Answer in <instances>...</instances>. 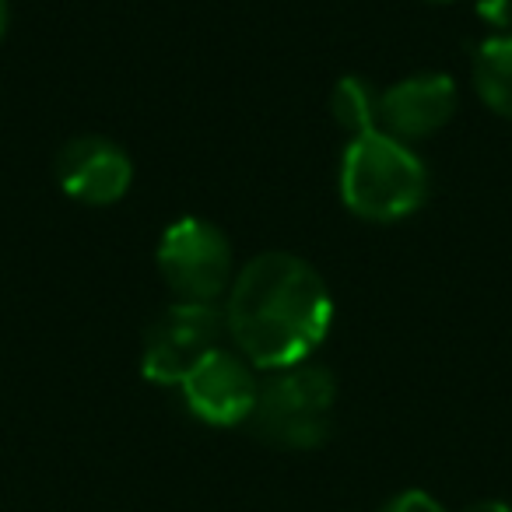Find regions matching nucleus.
Masks as SVG:
<instances>
[{
  "label": "nucleus",
  "mask_w": 512,
  "mask_h": 512,
  "mask_svg": "<svg viewBox=\"0 0 512 512\" xmlns=\"http://www.w3.org/2000/svg\"><path fill=\"white\" fill-rule=\"evenodd\" d=\"M330 323V288L302 256H256L228 292L225 327L253 369L281 372L302 365L327 341Z\"/></svg>",
  "instance_id": "1"
},
{
  "label": "nucleus",
  "mask_w": 512,
  "mask_h": 512,
  "mask_svg": "<svg viewBox=\"0 0 512 512\" xmlns=\"http://www.w3.org/2000/svg\"><path fill=\"white\" fill-rule=\"evenodd\" d=\"M428 172L404 141L386 130L351 137L341 162V197L365 221H400L425 204Z\"/></svg>",
  "instance_id": "2"
},
{
  "label": "nucleus",
  "mask_w": 512,
  "mask_h": 512,
  "mask_svg": "<svg viewBox=\"0 0 512 512\" xmlns=\"http://www.w3.org/2000/svg\"><path fill=\"white\" fill-rule=\"evenodd\" d=\"M337 383L320 365H292L260 386L253 425L281 449H316L334 425Z\"/></svg>",
  "instance_id": "3"
},
{
  "label": "nucleus",
  "mask_w": 512,
  "mask_h": 512,
  "mask_svg": "<svg viewBox=\"0 0 512 512\" xmlns=\"http://www.w3.org/2000/svg\"><path fill=\"white\" fill-rule=\"evenodd\" d=\"M158 271L179 302H214L232 278V246L204 218H179L158 242Z\"/></svg>",
  "instance_id": "4"
},
{
  "label": "nucleus",
  "mask_w": 512,
  "mask_h": 512,
  "mask_svg": "<svg viewBox=\"0 0 512 512\" xmlns=\"http://www.w3.org/2000/svg\"><path fill=\"white\" fill-rule=\"evenodd\" d=\"M225 316L214 302H176L144 334L141 369L151 383L179 386L211 351L221 348Z\"/></svg>",
  "instance_id": "5"
},
{
  "label": "nucleus",
  "mask_w": 512,
  "mask_h": 512,
  "mask_svg": "<svg viewBox=\"0 0 512 512\" xmlns=\"http://www.w3.org/2000/svg\"><path fill=\"white\" fill-rule=\"evenodd\" d=\"M179 386H183V400L193 418L214 428H232L249 421L256 411V397H260L253 365L225 348L211 351Z\"/></svg>",
  "instance_id": "6"
},
{
  "label": "nucleus",
  "mask_w": 512,
  "mask_h": 512,
  "mask_svg": "<svg viewBox=\"0 0 512 512\" xmlns=\"http://www.w3.org/2000/svg\"><path fill=\"white\" fill-rule=\"evenodd\" d=\"M60 190L88 207H109L127 197L134 165L120 144L106 137H74L57 158Z\"/></svg>",
  "instance_id": "7"
},
{
  "label": "nucleus",
  "mask_w": 512,
  "mask_h": 512,
  "mask_svg": "<svg viewBox=\"0 0 512 512\" xmlns=\"http://www.w3.org/2000/svg\"><path fill=\"white\" fill-rule=\"evenodd\" d=\"M456 85L446 74H411L379 95V123L397 141H414L453 120Z\"/></svg>",
  "instance_id": "8"
},
{
  "label": "nucleus",
  "mask_w": 512,
  "mask_h": 512,
  "mask_svg": "<svg viewBox=\"0 0 512 512\" xmlns=\"http://www.w3.org/2000/svg\"><path fill=\"white\" fill-rule=\"evenodd\" d=\"M474 88L491 113L512 120V36H495L477 50Z\"/></svg>",
  "instance_id": "9"
},
{
  "label": "nucleus",
  "mask_w": 512,
  "mask_h": 512,
  "mask_svg": "<svg viewBox=\"0 0 512 512\" xmlns=\"http://www.w3.org/2000/svg\"><path fill=\"white\" fill-rule=\"evenodd\" d=\"M330 113L351 134H369L379 123V95L372 92L369 81L362 78H341L330 92Z\"/></svg>",
  "instance_id": "10"
},
{
  "label": "nucleus",
  "mask_w": 512,
  "mask_h": 512,
  "mask_svg": "<svg viewBox=\"0 0 512 512\" xmlns=\"http://www.w3.org/2000/svg\"><path fill=\"white\" fill-rule=\"evenodd\" d=\"M383 512H446L439 498H432L428 491H404L397 495Z\"/></svg>",
  "instance_id": "11"
},
{
  "label": "nucleus",
  "mask_w": 512,
  "mask_h": 512,
  "mask_svg": "<svg viewBox=\"0 0 512 512\" xmlns=\"http://www.w3.org/2000/svg\"><path fill=\"white\" fill-rule=\"evenodd\" d=\"M477 15L495 29H512V0H477Z\"/></svg>",
  "instance_id": "12"
},
{
  "label": "nucleus",
  "mask_w": 512,
  "mask_h": 512,
  "mask_svg": "<svg viewBox=\"0 0 512 512\" xmlns=\"http://www.w3.org/2000/svg\"><path fill=\"white\" fill-rule=\"evenodd\" d=\"M463 512H512L505 502H495V498H484V502H474V505H467Z\"/></svg>",
  "instance_id": "13"
},
{
  "label": "nucleus",
  "mask_w": 512,
  "mask_h": 512,
  "mask_svg": "<svg viewBox=\"0 0 512 512\" xmlns=\"http://www.w3.org/2000/svg\"><path fill=\"white\" fill-rule=\"evenodd\" d=\"M8 18H11L8 0H0V39H4V32H8Z\"/></svg>",
  "instance_id": "14"
},
{
  "label": "nucleus",
  "mask_w": 512,
  "mask_h": 512,
  "mask_svg": "<svg viewBox=\"0 0 512 512\" xmlns=\"http://www.w3.org/2000/svg\"><path fill=\"white\" fill-rule=\"evenodd\" d=\"M435 4H446V0H435Z\"/></svg>",
  "instance_id": "15"
}]
</instances>
